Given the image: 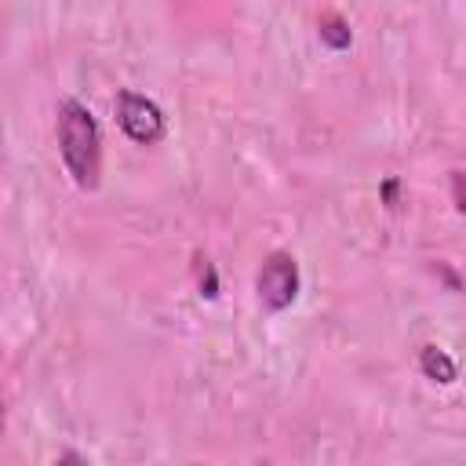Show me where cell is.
Returning a JSON list of instances; mask_svg holds the SVG:
<instances>
[{"label":"cell","mask_w":466,"mask_h":466,"mask_svg":"<svg viewBox=\"0 0 466 466\" xmlns=\"http://www.w3.org/2000/svg\"><path fill=\"white\" fill-rule=\"evenodd\" d=\"M55 138L66 175L80 193L102 186V127L80 98H62L55 109Z\"/></svg>","instance_id":"obj_1"},{"label":"cell","mask_w":466,"mask_h":466,"mask_svg":"<svg viewBox=\"0 0 466 466\" xmlns=\"http://www.w3.org/2000/svg\"><path fill=\"white\" fill-rule=\"evenodd\" d=\"M302 288L299 258L291 251H269L255 273V299L266 313H284Z\"/></svg>","instance_id":"obj_2"},{"label":"cell","mask_w":466,"mask_h":466,"mask_svg":"<svg viewBox=\"0 0 466 466\" xmlns=\"http://www.w3.org/2000/svg\"><path fill=\"white\" fill-rule=\"evenodd\" d=\"M113 113H116L120 131H124L135 146H157V142L167 135V116H164V109H160L149 95H142V91H135V87H120V91H116Z\"/></svg>","instance_id":"obj_3"},{"label":"cell","mask_w":466,"mask_h":466,"mask_svg":"<svg viewBox=\"0 0 466 466\" xmlns=\"http://www.w3.org/2000/svg\"><path fill=\"white\" fill-rule=\"evenodd\" d=\"M419 371H422V379H430V382H437V386H451V382L459 379L455 357H451L448 350L433 346V342L419 346Z\"/></svg>","instance_id":"obj_4"},{"label":"cell","mask_w":466,"mask_h":466,"mask_svg":"<svg viewBox=\"0 0 466 466\" xmlns=\"http://www.w3.org/2000/svg\"><path fill=\"white\" fill-rule=\"evenodd\" d=\"M317 36H320V44L331 47V51H346V47L353 44V29H350V22H346L339 11H324V15H320Z\"/></svg>","instance_id":"obj_5"},{"label":"cell","mask_w":466,"mask_h":466,"mask_svg":"<svg viewBox=\"0 0 466 466\" xmlns=\"http://www.w3.org/2000/svg\"><path fill=\"white\" fill-rule=\"evenodd\" d=\"M448 193H451L455 211L466 218V167H451L448 171Z\"/></svg>","instance_id":"obj_6"},{"label":"cell","mask_w":466,"mask_h":466,"mask_svg":"<svg viewBox=\"0 0 466 466\" xmlns=\"http://www.w3.org/2000/svg\"><path fill=\"white\" fill-rule=\"evenodd\" d=\"M197 269H200V295L204 299H215L218 295V277H215V266L208 258H197Z\"/></svg>","instance_id":"obj_7"},{"label":"cell","mask_w":466,"mask_h":466,"mask_svg":"<svg viewBox=\"0 0 466 466\" xmlns=\"http://www.w3.org/2000/svg\"><path fill=\"white\" fill-rule=\"evenodd\" d=\"M379 193H382V204L393 211V208H397V193H400V178H393V175H390V178L382 182V189H379Z\"/></svg>","instance_id":"obj_8"}]
</instances>
